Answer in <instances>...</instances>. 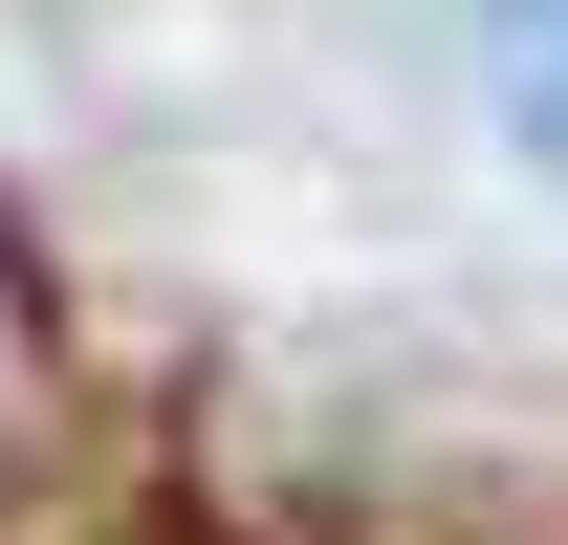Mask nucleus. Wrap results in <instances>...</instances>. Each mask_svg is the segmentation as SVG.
Returning <instances> with one entry per match:
<instances>
[{
  "label": "nucleus",
  "mask_w": 568,
  "mask_h": 545,
  "mask_svg": "<svg viewBox=\"0 0 568 545\" xmlns=\"http://www.w3.org/2000/svg\"><path fill=\"white\" fill-rule=\"evenodd\" d=\"M481 66H503V132L568 175V0H481Z\"/></svg>",
  "instance_id": "f257e3e1"
}]
</instances>
